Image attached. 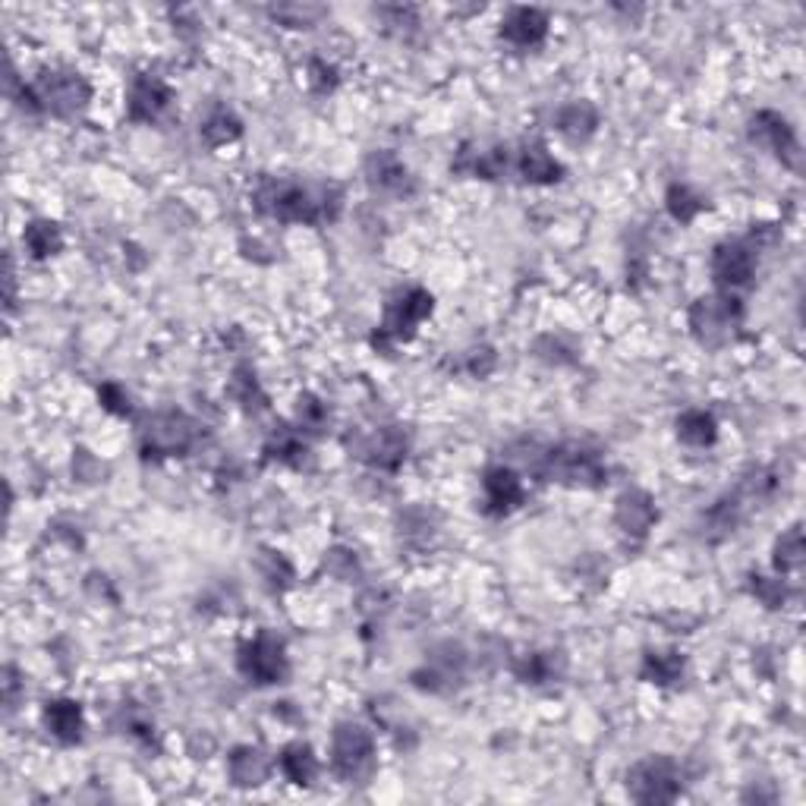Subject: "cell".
<instances>
[{
  "label": "cell",
  "instance_id": "cell-1",
  "mask_svg": "<svg viewBox=\"0 0 806 806\" xmlns=\"http://www.w3.org/2000/svg\"><path fill=\"white\" fill-rule=\"evenodd\" d=\"M258 215L284 221V225H324L337 221L344 208V193L334 183H299L261 177L253 190Z\"/></svg>",
  "mask_w": 806,
  "mask_h": 806
},
{
  "label": "cell",
  "instance_id": "cell-2",
  "mask_svg": "<svg viewBox=\"0 0 806 806\" xmlns=\"http://www.w3.org/2000/svg\"><path fill=\"white\" fill-rule=\"evenodd\" d=\"M526 463L542 473L546 479L561 485H577V488H599L605 483V460L599 457V451L577 445V442H567V445H558V448H542V453L536 457H526Z\"/></svg>",
  "mask_w": 806,
  "mask_h": 806
},
{
  "label": "cell",
  "instance_id": "cell-3",
  "mask_svg": "<svg viewBox=\"0 0 806 806\" xmlns=\"http://www.w3.org/2000/svg\"><path fill=\"white\" fill-rule=\"evenodd\" d=\"M432 309H435L432 293L422 291V287H400V291L387 299L385 319L379 324L375 344L379 347H391V344L410 341L417 334V328L432 316Z\"/></svg>",
  "mask_w": 806,
  "mask_h": 806
},
{
  "label": "cell",
  "instance_id": "cell-4",
  "mask_svg": "<svg viewBox=\"0 0 806 806\" xmlns=\"http://www.w3.org/2000/svg\"><path fill=\"white\" fill-rule=\"evenodd\" d=\"M375 766V738L369 728L344 721L331 738V772L341 781H359Z\"/></svg>",
  "mask_w": 806,
  "mask_h": 806
},
{
  "label": "cell",
  "instance_id": "cell-5",
  "mask_svg": "<svg viewBox=\"0 0 806 806\" xmlns=\"http://www.w3.org/2000/svg\"><path fill=\"white\" fill-rule=\"evenodd\" d=\"M142 451L155 457H180L199 442V422L180 410H167L149 417L145 425L139 428Z\"/></svg>",
  "mask_w": 806,
  "mask_h": 806
},
{
  "label": "cell",
  "instance_id": "cell-6",
  "mask_svg": "<svg viewBox=\"0 0 806 806\" xmlns=\"http://www.w3.org/2000/svg\"><path fill=\"white\" fill-rule=\"evenodd\" d=\"M236 668H240V675H243V678L253 680V683H258V687L281 683V680L287 678V671H291L284 640H278L274 634L261 630V634L253 637L250 643L240 645Z\"/></svg>",
  "mask_w": 806,
  "mask_h": 806
},
{
  "label": "cell",
  "instance_id": "cell-7",
  "mask_svg": "<svg viewBox=\"0 0 806 806\" xmlns=\"http://www.w3.org/2000/svg\"><path fill=\"white\" fill-rule=\"evenodd\" d=\"M33 89L41 111H51L57 117H76L92 101V86L86 82V76H79L73 69L41 73Z\"/></svg>",
  "mask_w": 806,
  "mask_h": 806
},
{
  "label": "cell",
  "instance_id": "cell-8",
  "mask_svg": "<svg viewBox=\"0 0 806 806\" xmlns=\"http://www.w3.org/2000/svg\"><path fill=\"white\" fill-rule=\"evenodd\" d=\"M627 791L637 804H671L680 797V772L675 759L649 756L627 775Z\"/></svg>",
  "mask_w": 806,
  "mask_h": 806
},
{
  "label": "cell",
  "instance_id": "cell-9",
  "mask_svg": "<svg viewBox=\"0 0 806 806\" xmlns=\"http://www.w3.org/2000/svg\"><path fill=\"white\" fill-rule=\"evenodd\" d=\"M741 299H734L731 293H721V296H703L693 303L690 309V328L693 334L709 344V347H718L731 337V331L741 324Z\"/></svg>",
  "mask_w": 806,
  "mask_h": 806
},
{
  "label": "cell",
  "instance_id": "cell-10",
  "mask_svg": "<svg viewBox=\"0 0 806 806\" xmlns=\"http://www.w3.org/2000/svg\"><path fill=\"white\" fill-rule=\"evenodd\" d=\"M756 246L750 240H725L712 253V278L721 291L746 287L756 274Z\"/></svg>",
  "mask_w": 806,
  "mask_h": 806
},
{
  "label": "cell",
  "instance_id": "cell-11",
  "mask_svg": "<svg viewBox=\"0 0 806 806\" xmlns=\"http://www.w3.org/2000/svg\"><path fill=\"white\" fill-rule=\"evenodd\" d=\"M463 671H466V652L457 643H442L425 658L420 671H413V683L420 690L445 693L457 680H463Z\"/></svg>",
  "mask_w": 806,
  "mask_h": 806
},
{
  "label": "cell",
  "instance_id": "cell-12",
  "mask_svg": "<svg viewBox=\"0 0 806 806\" xmlns=\"http://www.w3.org/2000/svg\"><path fill=\"white\" fill-rule=\"evenodd\" d=\"M354 451L369 466L394 473L407 460V435L397 425H382V428H372L369 435H362L354 445Z\"/></svg>",
  "mask_w": 806,
  "mask_h": 806
},
{
  "label": "cell",
  "instance_id": "cell-13",
  "mask_svg": "<svg viewBox=\"0 0 806 806\" xmlns=\"http://www.w3.org/2000/svg\"><path fill=\"white\" fill-rule=\"evenodd\" d=\"M170 101H174L170 86H167L164 79H158V76H152V73H142V76H136V79L129 82L127 92L129 120H136V124H155L164 111L170 107Z\"/></svg>",
  "mask_w": 806,
  "mask_h": 806
},
{
  "label": "cell",
  "instance_id": "cell-14",
  "mask_svg": "<svg viewBox=\"0 0 806 806\" xmlns=\"http://www.w3.org/2000/svg\"><path fill=\"white\" fill-rule=\"evenodd\" d=\"M750 132H753V139H759L763 145L772 149L775 155H778V162L794 167V170H801V142H797V136H794V127H791L781 114H775V111H759V114L753 117V124H750Z\"/></svg>",
  "mask_w": 806,
  "mask_h": 806
},
{
  "label": "cell",
  "instance_id": "cell-15",
  "mask_svg": "<svg viewBox=\"0 0 806 806\" xmlns=\"http://www.w3.org/2000/svg\"><path fill=\"white\" fill-rule=\"evenodd\" d=\"M549 35V13L536 7H514L501 20V38L514 48H539Z\"/></svg>",
  "mask_w": 806,
  "mask_h": 806
},
{
  "label": "cell",
  "instance_id": "cell-16",
  "mask_svg": "<svg viewBox=\"0 0 806 806\" xmlns=\"http://www.w3.org/2000/svg\"><path fill=\"white\" fill-rule=\"evenodd\" d=\"M483 488H485V508L488 514L504 516L511 514L514 508L523 504L526 491H523V483L516 476L511 466H488L483 476Z\"/></svg>",
  "mask_w": 806,
  "mask_h": 806
},
{
  "label": "cell",
  "instance_id": "cell-17",
  "mask_svg": "<svg viewBox=\"0 0 806 806\" xmlns=\"http://www.w3.org/2000/svg\"><path fill=\"white\" fill-rule=\"evenodd\" d=\"M655 520H658L655 501H652V495L643 491V488L624 491V495L617 498V504H614V523H617L627 536L643 539L645 533L655 526Z\"/></svg>",
  "mask_w": 806,
  "mask_h": 806
},
{
  "label": "cell",
  "instance_id": "cell-18",
  "mask_svg": "<svg viewBox=\"0 0 806 806\" xmlns=\"http://www.w3.org/2000/svg\"><path fill=\"white\" fill-rule=\"evenodd\" d=\"M366 177L379 193L391 195H410L413 193V177L407 170V164L400 162L394 152H372V158L366 162Z\"/></svg>",
  "mask_w": 806,
  "mask_h": 806
},
{
  "label": "cell",
  "instance_id": "cell-19",
  "mask_svg": "<svg viewBox=\"0 0 806 806\" xmlns=\"http://www.w3.org/2000/svg\"><path fill=\"white\" fill-rule=\"evenodd\" d=\"M511 167V149L495 145V149H473L463 145L460 155L453 158V170L457 174H470V177H483V180H501Z\"/></svg>",
  "mask_w": 806,
  "mask_h": 806
},
{
  "label": "cell",
  "instance_id": "cell-20",
  "mask_svg": "<svg viewBox=\"0 0 806 806\" xmlns=\"http://www.w3.org/2000/svg\"><path fill=\"white\" fill-rule=\"evenodd\" d=\"M514 167L526 183H539V187L558 183L564 177V167L554 162V155H551L546 145H539V142H526L520 149V155H516Z\"/></svg>",
  "mask_w": 806,
  "mask_h": 806
},
{
  "label": "cell",
  "instance_id": "cell-21",
  "mask_svg": "<svg viewBox=\"0 0 806 806\" xmlns=\"http://www.w3.org/2000/svg\"><path fill=\"white\" fill-rule=\"evenodd\" d=\"M44 728L61 743H79L82 741V731H86L82 706L73 703V700H51L44 706Z\"/></svg>",
  "mask_w": 806,
  "mask_h": 806
},
{
  "label": "cell",
  "instance_id": "cell-22",
  "mask_svg": "<svg viewBox=\"0 0 806 806\" xmlns=\"http://www.w3.org/2000/svg\"><path fill=\"white\" fill-rule=\"evenodd\" d=\"M554 127L571 142H586L599 127V114H596V107L589 101H571V104L558 107Z\"/></svg>",
  "mask_w": 806,
  "mask_h": 806
},
{
  "label": "cell",
  "instance_id": "cell-23",
  "mask_svg": "<svg viewBox=\"0 0 806 806\" xmlns=\"http://www.w3.org/2000/svg\"><path fill=\"white\" fill-rule=\"evenodd\" d=\"M227 769H230L233 784H240V788H256V784H261V781L268 778L271 763H268V756H265L258 746H236V750L230 753V759H227Z\"/></svg>",
  "mask_w": 806,
  "mask_h": 806
},
{
  "label": "cell",
  "instance_id": "cell-24",
  "mask_svg": "<svg viewBox=\"0 0 806 806\" xmlns=\"http://www.w3.org/2000/svg\"><path fill=\"white\" fill-rule=\"evenodd\" d=\"M278 766H281L284 778L293 781V784H299V788H309L316 781V775H319V759H316L309 743L284 746V753L278 756Z\"/></svg>",
  "mask_w": 806,
  "mask_h": 806
},
{
  "label": "cell",
  "instance_id": "cell-25",
  "mask_svg": "<svg viewBox=\"0 0 806 806\" xmlns=\"http://www.w3.org/2000/svg\"><path fill=\"white\" fill-rule=\"evenodd\" d=\"M678 438L690 448H712L718 438V422L706 410H683L678 417Z\"/></svg>",
  "mask_w": 806,
  "mask_h": 806
},
{
  "label": "cell",
  "instance_id": "cell-26",
  "mask_svg": "<svg viewBox=\"0 0 806 806\" xmlns=\"http://www.w3.org/2000/svg\"><path fill=\"white\" fill-rule=\"evenodd\" d=\"M743 491H734V495H725L721 501H715L706 514V526H709V539H725L738 529V523L743 520Z\"/></svg>",
  "mask_w": 806,
  "mask_h": 806
},
{
  "label": "cell",
  "instance_id": "cell-27",
  "mask_svg": "<svg viewBox=\"0 0 806 806\" xmlns=\"http://www.w3.org/2000/svg\"><path fill=\"white\" fill-rule=\"evenodd\" d=\"M680 675H683V655L668 649V652H645L643 668H640V678L649 680V683H658V687H671L678 683Z\"/></svg>",
  "mask_w": 806,
  "mask_h": 806
},
{
  "label": "cell",
  "instance_id": "cell-28",
  "mask_svg": "<svg viewBox=\"0 0 806 806\" xmlns=\"http://www.w3.org/2000/svg\"><path fill=\"white\" fill-rule=\"evenodd\" d=\"M561 668H564V662H561V655L558 652H529V655H523L520 662L514 665L516 678L523 680V683H551V680L561 675Z\"/></svg>",
  "mask_w": 806,
  "mask_h": 806
},
{
  "label": "cell",
  "instance_id": "cell-29",
  "mask_svg": "<svg viewBox=\"0 0 806 806\" xmlns=\"http://www.w3.org/2000/svg\"><path fill=\"white\" fill-rule=\"evenodd\" d=\"M23 243L33 258H51L64 250V233L54 221H33L23 233Z\"/></svg>",
  "mask_w": 806,
  "mask_h": 806
},
{
  "label": "cell",
  "instance_id": "cell-30",
  "mask_svg": "<svg viewBox=\"0 0 806 806\" xmlns=\"http://www.w3.org/2000/svg\"><path fill=\"white\" fill-rule=\"evenodd\" d=\"M801 567H804V529L791 526L775 542V571L778 574H797Z\"/></svg>",
  "mask_w": 806,
  "mask_h": 806
},
{
  "label": "cell",
  "instance_id": "cell-31",
  "mask_svg": "<svg viewBox=\"0 0 806 806\" xmlns=\"http://www.w3.org/2000/svg\"><path fill=\"white\" fill-rule=\"evenodd\" d=\"M665 205H668L671 218L680 221V225H690L700 212L709 208V202L696 193V190H690L687 183H675V187L668 190V195H665Z\"/></svg>",
  "mask_w": 806,
  "mask_h": 806
},
{
  "label": "cell",
  "instance_id": "cell-32",
  "mask_svg": "<svg viewBox=\"0 0 806 806\" xmlns=\"http://www.w3.org/2000/svg\"><path fill=\"white\" fill-rule=\"evenodd\" d=\"M240 132H243V124L236 120V114L233 111H227V107H215L208 117H205V124H202V139L208 142V145H227V142H233V139H240Z\"/></svg>",
  "mask_w": 806,
  "mask_h": 806
},
{
  "label": "cell",
  "instance_id": "cell-33",
  "mask_svg": "<svg viewBox=\"0 0 806 806\" xmlns=\"http://www.w3.org/2000/svg\"><path fill=\"white\" fill-rule=\"evenodd\" d=\"M265 453H268L271 460H281V463H293V466H299V463H303V457H306V442H303L293 428L281 425V428L268 438Z\"/></svg>",
  "mask_w": 806,
  "mask_h": 806
},
{
  "label": "cell",
  "instance_id": "cell-34",
  "mask_svg": "<svg viewBox=\"0 0 806 806\" xmlns=\"http://www.w3.org/2000/svg\"><path fill=\"white\" fill-rule=\"evenodd\" d=\"M230 394H233L246 410H261V407H265V394H261V387H258L253 369H246V366H240V369L233 372Z\"/></svg>",
  "mask_w": 806,
  "mask_h": 806
},
{
  "label": "cell",
  "instance_id": "cell-35",
  "mask_svg": "<svg viewBox=\"0 0 806 806\" xmlns=\"http://www.w3.org/2000/svg\"><path fill=\"white\" fill-rule=\"evenodd\" d=\"M750 592L766 605V609H781L788 602V586L778 577H763V574H753L750 577Z\"/></svg>",
  "mask_w": 806,
  "mask_h": 806
},
{
  "label": "cell",
  "instance_id": "cell-36",
  "mask_svg": "<svg viewBox=\"0 0 806 806\" xmlns=\"http://www.w3.org/2000/svg\"><path fill=\"white\" fill-rule=\"evenodd\" d=\"M324 404L319 397H312V394H303L299 400H296V420H299V428H312V432H319L324 425Z\"/></svg>",
  "mask_w": 806,
  "mask_h": 806
},
{
  "label": "cell",
  "instance_id": "cell-37",
  "mask_svg": "<svg viewBox=\"0 0 806 806\" xmlns=\"http://www.w3.org/2000/svg\"><path fill=\"white\" fill-rule=\"evenodd\" d=\"M322 13H324L322 7H293V3H287V7H274V10H271V16H274V20L287 23V26H293V29H299V26H312Z\"/></svg>",
  "mask_w": 806,
  "mask_h": 806
},
{
  "label": "cell",
  "instance_id": "cell-38",
  "mask_svg": "<svg viewBox=\"0 0 806 806\" xmlns=\"http://www.w3.org/2000/svg\"><path fill=\"white\" fill-rule=\"evenodd\" d=\"M98 400H101V407H104L107 413H117V417H127L129 413V394L120 385H114V382L101 385Z\"/></svg>",
  "mask_w": 806,
  "mask_h": 806
},
{
  "label": "cell",
  "instance_id": "cell-39",
  "mask_svg": "<svg viewBox=\"0 0 806 806\" xmlns=\"http://www.w3.org/2000/svg\"><path fill=\"white\" fill-rule=\"evenodd\" d=\"M265 561H268V567H265V580L271 583V586H278V589H284V586L293 580L291 564L281 558V551H265Z\"/></svg>",
  "mask_w": 806,
  "mask_h": 806
},
{
  "label": "cell",
  "instance_id": "cell-40",
  "mask_svg": "<svg viewBox=\"0 0 806 806\" xmlns=\"http://www.w3.org/2000/svg\"><path fill=\"white\" fill-rule=\"evenodd\" d=\"M309 73H312V76H309L312 89H316V92H322V95L337 86V69H334L331 64H324V61H319V57L309 64Z\"/></svg>",
  "mask_w": 806,
  "mask_h": 806
},
{
  "label": "cell",
  "instance_id": "cell-41",
  "mask_svg": "<svg viewBox=\"0 0 806 806\" xmlns=\"http://www.w3.org/2000/svg\"><path fill=\"white\" fill-rule=\"evenodd\" d=\"M16 690H20V683H16V668H7V671H3V703H7V709L16 706Z\"/></svg>",
  "mask_w": 806,
  "mask_h": 806
}]
</instances>
